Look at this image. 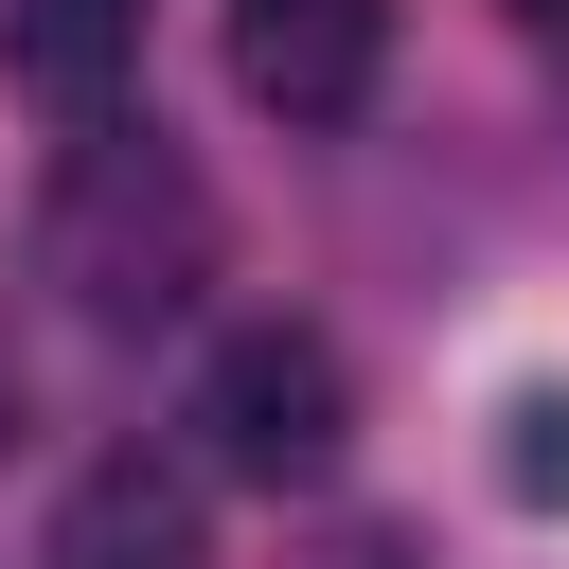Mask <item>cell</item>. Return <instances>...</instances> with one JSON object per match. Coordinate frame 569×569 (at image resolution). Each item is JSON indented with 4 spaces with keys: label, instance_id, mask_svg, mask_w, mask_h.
I'll use <instances>...</instances> for the list:
<instances>
[{
    "label": "cell",
    "instance_id": "cell-5",
    "mask_svg": "<svg viewBox=\"0 0 569 569\" xmlns=\"http://www.w3.org/2000/svg\"><path fill=\"white\" fill-rule=\"evenodd\" d=\"M0 89H36L53 124H107L142 89V0H0Z\"/></svg>",
    "mask_w": 569,
    "mask_h": 569
},
{
    "label": "cell",
    "instance_id": "cell-6",
    "mask_svg": "<svg viewBox=\"0 0 569 569\" xmlns=\"http://www.w3.org/2000/svg\"><path fill=\"white\" fill-rule=\"evenodd\" d=\"M480 462H498V498H516V516H569V373H516V391H498V427H480Z\"/></svg>",
    "mask_w": 569,
    "mask_h": 569
},
{
    "label": "cell",
    "instance_id": "cell-1",
    "mask_svg": "<svg viewBox=\"0 0 569 569\" xmlns=\"http://www.w3.org/2000/svg\"><path fill=\"white\" fill-rule=\"evenodd\" d=\"M36 267L89 302V320H178L213 284V178L160 142V124H89L53 213H36Z\"/></svg>",
    "mask_w": 569,
    "mask_h": 569
},
{
    "label": "cell",
    "instance_id": "cell-7",
    "mask_svg": "<svg viewBox=\"0 0 569 569\" xmlns=\"http://www.w3.org/2000/svg\"><path fill=\"white\" fill-rule=\"evenodd\" d=\"M498 18H516V36H569V0H498Z\"/></svg>",
    "mask_w": 569,
    "mask_h": 569
},
{
    "label": "cell",
    "instance_id": "cell-3",
    "mask_svg": "<svg viewBox=\"0 0 569 569\" xmlns=\"http://www.w3.org/2000/svg\"><path fill=\"white\" fill-rule=\"evenodd\" d=\"M231 89L267 124H356L391 89V0H231Z\"/></svg>",
    "mask_w": 569,
    "mask_h": 569
},
{
    "label": "cell",
    "instance_id": "cell-2",
    "mask_svg": "<svg viewBox=\"0 0 569 569\" xmlns=\"http://www.w3.org/2000/svg\"><path fill=\"white\" fill-rule=\"evenodd\" d=\"M196 445H213V480H267V498L338 480V445H356L338 338H320V320H231V338L196 356Z\"/></svg>",
    "mask_w": 569,
    "mask_h": 569
},
{
    "label": "cell",
    "instance_id": "cell-4",
    "mask_svg": "<svg viewBox=\"0 0 569 569\" xmlns=\"http://www.w3.org/2000/svg\"><path fill=\"white\" fill-rule=\"evenodd\" d=\"M36 569H213V498H196V462H160V445L71 462L53 516H36Z\"/></svg>",
    "mask_w": 569,
    "mask_h": 569
}]
</instances>
